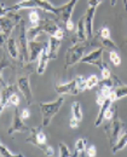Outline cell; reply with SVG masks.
I'll return each mask as SVG.
<instances>
[{
	"label": "cell",
	"instance_id": "1",
	"mask_svg": "<svg viewBox=\"0 0 127 157\" xmlns=\"http://www.w3.org/2000/svg\"><path fill=\"white\" fill-rule=\"evenodd\" d=\"M60 29V27L57 25V23L55 21L50 20V18H45V20H40L38 23L33 24L30 28H28L25 30L27 34V39L28 41H33L39 38V35L42 33H47L51 36Z\"/></svg>",
	"mask_w": 127,
	"mask_h": 157
},
{
	"label": "cell",
	"instance_id": "2",
	"mask_svg": "<svg viewBox=\"0 0 127 157\" xmlns=\"http://www.w3.org/2000/svg\"><path fill=\"white\" fill-rule=\"evenodd\" d=\"M29 9H41L44 12H50L57 15L58 6H53L48 0H21L20 2L9 7V11L16 10H29Z\"/></svg>",
	"mask_w": 127,
	"mask_h": 157
},
{
	"label": "cell",
	"instance_id": "3",
	"mask_svg": "<svg viewBox=\"0 0 127 157\" xmlns=\"http://www.w3.org/2000/svg\"><path fill=\"white\" fill-rule=\"evenodd\" d=\"M64 104V97H60L58 99H56L55 101H50V103H40V111L42 115V127H47L52 118L55 117V115L58 114V111L61 110L62 105Z\"/></svg>",
	"mask_w": 127,
	"mask_h": 157
},
{
	"label": "cell",
	"instance_id": "4",
	"mask_svg": "<svg viewBox=\"0 0 127 157\" xmlns=\"http://www.w3.org/2000/svg\"><path fill=\"white\" fill-rule=\"evenodd\" d=\"M56 92L60 96H64V94H78L80 92L86 91V78L83 76H78L76 78L67 82V83H61L57 85L55 87Z\"/></svg>",
	"mask_w": 127,
	"mask_h": 157
},
{
	"label": "cell",
	"instance_id": "5",
	"mask_svg": "<svg viewBox=\"0 0 127 157\" xmlns=\"http://www.w3.org/2000/svg\"><path fill=\"white\" fill-rule=\"evenodd\" d=\"M125 128V123L119 118L117 116V108L114 105V114H113V118L110 120V123L106 127V137L109 140V144L113 146L116 140L119 139L120 134L122 133V129Z\"/></svg>",
	"mask_w": 127,
	"mask_h": 157
},
{
	"label": "cell",
	"instance_id": "6",
	"mask_svg": "<svg viewBox=\"0 0 127 157\" xmlns=\"http://www.w3.org/2000/svg\"><path fill=\"white\" fill-rule=\"evenodd\" d=\"M88 48V45L85 42H78L74 44L68 51H67V56H65V64L64 68H69L70 65H74L76 63H79L81 58L84 57L86 50Z\"/></svg>",
	"mask_w": 127,
	"mask_h": 157
},
{
	"label": "cell",
	"instance_id": "7",
	"mask_svg": "<svg viewBox=\"0 0 127 157\" xmlns=\"http://www.w3.org/2000/svg\"><path fill=\"white\" fill-rule=\"evenodd\" d=\"M78 0H69L67 4H64L62 6H58V12H57V17L58 20H61L64 23V27L68 32H71L74 29V23L71 21V15L73 11L75 9Z\"/></svg>",
	"mask_w": 127,
	"mask_h": 157
},
{
	"label": "cell",
	"instance_id": "8",
	"mask_svg": "<svg viewBox=\"0 0 127 157\" xmlns=\"http://www.w3.org/2000/svg\"><path fill=\"white\" fill-rule=\"evenodd\" d=\"M21 20V16L15 13L13 11H9L7 15L0 17V28H1V32L4 33V35L6 36V39H9L11 36L13 27L20 24Z\"/></svg>",
	"mask_w": 127,
	"mask_h": 157
},
{
	"label": "cell",
	"instance_id": "9",
	"mask_svg": "<svg viewBox=\"0 0 127 157\" xmlns=\"http://www.w3.org/2000/svg\"><path fill=\"white\" fill-rule=\"evenodd\" d=\"M17 47L22 65H24L28 63V39L25 34V23L23 20L20 22V36L17 39Z\"/></svg>",
	"mask_w": 127,
	"mask_h": 157
},
{
	"label": "cell",
	"instance_id": "10",
	"mask_svg": "<svg viewBox=\"0 0 127 157\" xmlns=\"http://www.w3.org/2000/svg\"><path fill=\"white\" fill-rule=\"evenodd\" d=\"M102 56H103V48H97V50L90 52L88 55L84 56L80 62H81V63H86V64H91V65H96V67L99 68L101 71H102L104 68L108 67L106 63H104Z\"/></svg>",
	"mask_w": 127,
	"mask_h": 157
},
{
	"label": "cell",
	"instance_id": "11",
	"mask_svg": "<svg viewBox=\"0 0 127 157\" xmlns=\"http://www.w3.org/2000/svg\"><path fill=\"white\" fill-rule=\"evenodd\" d=\"M30 131V128L25 124V122L23 121V117L21 116L18 108L16 106V110L13 111V117H12V123L7 131L9 134H13V133H25Z\"/></svg>",
	"mask_w": 127,
	"mask_h": 157
},
{
	"label": "cell",
	"instance_id": "12",
	"mask_svg": "<svg viewBox=\"0 0 127 157\" xmlns=\"http://www.w3.org/2000/svg\"><path fill=\"white\" fill-rule=\"evenodd\" d=\"M46 46H47L46 41H39V40L28 41V62H34L35 59L39 58L41 51Z\"/></svg>",
	"mask_w": 127,
	"mask_h": 157
},
{
	"label": "cell",
	"instance_id": "13",
	"mask_svg": "<svg viewBox=\"0 0 127 157\" xmlns=\"http://www.w3.org/2000/svg\"><path fill=\"white\" fill-rule=\"evenodd\" d=\"M42 126H39V127H33L30 128V137L27 138L25 141L27 143H32L34 146L41 149L42 146L46 144V134L41 131Z\"/></svg>",
	"mask_w": 127,
	"mask_h": 157
},
{
	"label": "cell",
	"instance_id": "14",
	"mask_svg": "<svg viewBox=\"0 0 127 157\" xmlns=\"http://www.w3.org/2000/svg\"><path fill=\"white\" fill-rule=\"evenodd\" d=\"M17 88L22 92L27 105H30L33 103V93H32V88H30V83H29V78L27 75L18 78Z\"/></svg>",
	"mask_w": 127,
	"mask_h": 157
},
{
	"label": "cell",
	"instance_id": "15",
	"mask_svg": "<svg viewBox=\"0 0 127 157\" xmlns=\"http://www.w3.org/2000/svg\"><path fill=\"white\" fill-rule=\"evenodd\" d=\"M16 85H5L1 88L0 92V115L2 114V111L5 110L6 106H9V101H10V97L16 92Z\"/></svg>",
	"mask_w": 127,
	"mask_h": 157
},
{
	"label": "cell",
	"instance_id": "16",
	"mask_svg": "<svg viewBox=\"0 0 127 157\" xmlns=\"http://www.w3.org/2000/svg\"><path fill=\"white\" fill-rule=\"evenodd\" d=\"M94 12H96V7H91L88 6L86 13L84 16L85 21V29H86V34H87V40L92 39L94 35V30H93V18H94Z\"/></svg>",
	"mask_w": 127,
	"mask_h": 157
},
{
	"label": "cell",
	"instance_id": "17",
	"mask_svg": "<svg viewBox=\"0 0 127 157\" xmlns=\"http://www.w3.org/2000/svg\"><path fill=\"white\" fill-rule=\"evenodd\" d=\"M86 40H87V34H86V29H85V21L84 17H81L78 22L76 32H75V39H73V42L74 44L85 42Z\"/></svg>",
	"mask_w": 127,
	"mask_h": 157
},
{
	"label": "cell",
	"instance_id": "18",
	"mask_svg": "<svg viewBox=\"0 0 127 157\" xmlns=\"http://www.w3.org/2000/svg\"><path fill=\"white\" fill-rule=\"evenodd\" d=\"M50 60V56H48V50H47V46L44 48L38 58V68H37V71L38 74H44L45 70H46V67H47V63Z\"/></svg>",
	"mask_w": 127,
	"mask_h": 157
},
{
	"label": "cell",
	"instance_id": "19",
	"mask_svg": "<svg viewBox=\"0 0 127 157\" xmlns=\"http://www.w3.org/2000/svg\"><path fill=\"white\" fill-rule=\"evenodd\" d=\"M60 46H61V40L56 39V38H53V36L50 38L48 42H47V50H48L50 59H55L57 57Z\"/></svg>",
	"mask_w": 127,
	"mask_h": 157
},
{
	"label": "cell",
	"instance_id": "20",
	"mask_svg": "<svg viewBox=\"0 0 127 157\" xmlns=\"http://www.w3.org/2000/svg\"><path fill=\"white\" fill-rule=\"evenodd\" d=\"M111 104H114L113 101H111V99L108 98L102 104V105H99L101 108H99V111H98V116L96 118V121H94V127H98V126H101L102 123H103V120H104V113H106V110L108 108H110L111 106Z\"/></svg>",
	"mask_w": 127,
	"mask_h": 157
},
{
	"label": "cell",
	"instance_id": "21",
	"mask_svg": "<svg viewBox=\"0 0 127 157\" xmlns=\"http://www.w3.org/2000/svg\"><path fill=\"white\" fill-rule=\"evenodd\" d=\"M6 48L11 58H17L18 57V47H17V40L12 36H10L6 41Z\"/></svg>",
	"mask_w": 127,
	"mask_h": 157
},
{
	"label": "cell",
	"instance_id": "22",
	"mask_svg": "<svg viewBox=\"0 0 127 157\" xmlns=\"http://www.w3.org/2000/svg\"><path fill=\"white\" fill-rule=\"evenodd\" d=\"M126 145H127V132H124V133L120 134V137L116 140V143L111 146V152L113 154H116L117 151L122 150Z\"/></svg>",
	"mask_w": 127,
	"mask_h": 157
},
{
	"label": "cell",
	"instance_id": "23",
	"mask_svg": "<svg viewBox=\"0 0 127 157\" xmlns=\"http://www.w3.org/2000/svg\"><path fill=\"white\" fill-rule=\"evenodd\" d=\"M85 152H86V139L80 138V139L76 140V143L74 145V155L73 156H83Z\"/></svg>",
	"mask_w": 127,
	"mask_h": 157
},
{
	"label": "cell",
	"instance_id": "24",
	"mask_svg": "<svg viewBox=\"0 0 127 157\" xmlns=\"http://www.w3.org/2000/svg\"><path fill=\"white\" fill-rule=\"evenodd\" d=\"M71 114H73L71 117H74L75 120H78L79 122L83 121L84 114H83V109H81V105H80L79 101H74V103L71 104Z\"/></svg>",
	"mask_w": 127,
	"mask_h": 157
},
{
	"label": "cell",
	"instance_id": "25",
	"mask_svg": "<svg viewBox=\"0 0 127 157\" xmlns=\"http://www.w3.org/2000/svg\"><path fill=\"white\" fill-rule=\"evenodd\" d=\"M116 99H121L124 97H127V86L126 85H121V86H117V87H114L113 88Z\"/></svg>",
	"mask_w": 127,
	"mask_h": 157
},
{
	"label": "cell",
	"instance_id": "26",
	"mask_svg": "<svg viewBox=\"0 0 127 157\" xmlns=\"http://www.w3.org/2000/svg\"><path fill=\"white\" fill-rule=\"evenodd\" d=\"M99 83V78L97 75H91L90 78H86V88L87 90H92L93 87H97Z\"/></svg>",
	"mask_w": 127,
	"mask_h": 157
},
{
	"label": "cell",
	"instance_id": "27",
	"mask_svg": "<svg viewBox=\"0 0 127 157\" xmlns=\"http://www.w3.org/2000/svg\"><path fill=\"white\" fill-rule=\"evenodd\" d=\"M0 156L2 157H15V156H23L21 154H18V155H16V154H13L12 151H10L2 143H1V140H0Z\"/></svg>",
	"mask_w": 127,
	"mask_h": 157
},
{
	"label": "cell",
	"instance_id": "28",
	"mask_svg": "<svg viewBox=\"0 0 127 157\" xmlns=\"http://www.w3.org/2000/svg\"><path fill=\"white\" fill-rule=\"evenodd\" d=\"M6 67H10V63H9V60L6 59V56L4 55L1 60H0V83H1V86H5V85H6V83L4 82V80H2V71H4V69H5Z\"/></svg>",
	"mask_w": 127,
	"mask_h": 157
},
{
	"label": "cell",
	"instance_id": "29",
	"mask_svg": "<svg viewBox=\"0 0 127 157\" xmlns=\"http://www.w3.org/2000/svg\"><path fill=\"white\" fill-rule=\"evenodd\" d=\"M101 39H102V44H103L104 48L109 50V51H117V45L110 39V38H109V39H103V38H101Z\"/></svg>",
	"mask_w": 127,
	"mask_h": 157
},
{
	"label": "cell",
	"instance_id": "30",
	"mask_svg": "<svg viewBox=\"0 0 127 157\" xmlns=\"http://www.w3.org/2000/svg\"><path fill=\"white\" fill-rule=\"evenodd\" d=\"M58 145H60V155H58V156H61V157L73 156V155H71V152H70V150H69V147H68L64 143H60Z\"/></svg>",
	"mask_w": 127,
	"mask_h": 157
},
{
	"label": "cell",
	"instance_id": "31",
	"mask_svg": "<svg viewBox=\"0 0 127 157\" xmlns=\"http://www.w3.org/2000/svg\"><path fill=\"white\" fill-rule=\"evenodd\" d=\"M109 57H110V60H111V63H113L114 65L117 67V65L121 64V58H120L117 51H110V52H109Z\"/></svg>",
	"mask_w": 127,
	"mask_h": 157
},
{
	"label": "cell",
	"instance_id": "32",
	"mask_svg": "<svg viewBox=\"0 0 127 157\" xmlns=\"http://www.w3.org/2000/svg\"><path fill=\"white\" fill-rule=\"evenodd\" d=\"M40 150H41L42 152L45 154V156H48V157L55 156V151H53L52 146H50V145H47V144H45V145L42 146Z\"/></svg>",
	"mask_w": 127,
	"mask_h": 157
},
{
	"label": "cell",
	"instance_id": "33",
	"mask_svg": "<svg viewBox=\"0 0 127 157\" xmlns=\"http://www.w3.org/2000/svg\"><path fill=\"white\" fill-rule=\"evenodd\" d=\"M29 20H30V22H32V24H35V23H38V22L40 21L39 13H38L37 11H32V12L29 13Z\"/></svg>",
	"mask_w": 127,
	"mask_h": 157
},
{
	"label": "cell",
	"instance_id": "34",
	"mask_svg": "<svg viewBox=\"0 0 127 157\" xmlns=\"http://www.w3.org/2000/svg\"><path fill=\"white\" fill-rule=\"evenodd\" d=\"M9 104L15 105V106H18V104H20V97H18V94H17L16 92L10 97V101H9Z\"/></svg>",
	"mask_w": 127,
	"mask_h": 157
},
{
	"label": "cell",
	"instance_id": "35",
	"mask_svg": "<svg viewBox=\"0 0 127 157\" xmlns=\"http://www.w3.org/2000/svg\"><path fill=\"white\" fill-rule=\"evenodd\" d=\"M99 35H101V38H103V39H109V38H110V30H109V28H106V27L101 28Z\"/></svg>",
	"mask_w": 127,
	"mask_h": 157
},
{
	"label": "cell",
	"instance_id": "36",
	"mask_svg": "<svg viewBox=\"0 0 127 157\" xmlns=\"http://www.w3.org/2000/svg\"><path fill=\"white\" fill-rule=\"evenodd\" d=\"M86 154L88 157H94L97 156V150H96V146L94 145H91L86 149Z\"/></svg>",
	"mask_w": 127,
	"mask_h": 157
},
{
	"label": "cell",
	"instance_id": "37",
	"mask_svg": "<svg viewBox=\"0 0 127 157\" xmlns=\"http://www.w3.org/2000/svg\"><path fill=\"white\" fill-rule=\"evenodd\" d=\"M113 114H114V108H113V109H111V108H108L106 110V113H104V118L110 121V120L113 118Z\"/></svg>",
	"mask_w": 127,
	"mask_h": 157
},
{
	"label": "cell",
	"instance_id": "38",
	"mask_svg": "<svg viewBox=\"0 0 127 157\" xmlns=\"http://www.w3.org/2000/svg\"><path fill=\"white\" fill-rule=\"evenodd\" d=\"M52 36L62 41V40H63V38H64V32L62 30V29H61V28H60V29H58V30H57V32H56V33H55Z\"/></svg>",
	"mask_w": 127,
	"mask_h": 157
},
{
	"label": "cell",
	"instance_id": "39",
	"mask_svg": "<svg viewBox=\"0 0 127 157\" xmlns=\"http://www.w3.org/2000/svg\"><path fill=\"white\" fill-rule=\"evenodd\" d=\"M111 76V71H110V69L106 67L104 68L103 70H102V78H109Z\"/></svg>",
	"mask_w": 127,
	"mask_h": 157
},
{
	"label": "cell",
	"instance_id": "40",
	"mask_svg": "<svg viewBox=\"0 0 127 157\" xmlns=\"http://www.w3.org/2000/svg\"><path fill=\"white\" fill-rule=\"evenodd\" d=\"M103 2V0H88V6L91 7H97Z\"/></svg>",
	"mask_w": 127,
	"mask_h": 157
},
{
	"label": "cell",
	"instance_id": "41",
	"mask_svg": "<svg viewBox=\"0 0 127 157\" xmlns=\"http://www.w3.org/2000/svg\"><path fill=\"white\" fill-rule=\"evenodd\" d=\"M6 41H7L6 36L4 35V33H2V32H0V46H1V47H5Z\"/></svg>",
	"mask_w": 127,
	"mask_h": 157
},
{
	"label": "cell",
	"instance_id": "42",
	"mask_svg": "<svg viewBox=\"0 0 127 157\" xmlns=\"http://www.w3.org/2000/svg\"><path fill=\"white\" fill-rule=\"evenodd\" d=\"M7 12H9V10L5 7V5L4 4H0V17L7 15Z\"/></svg>",
	"mask_w": 127,
	"mask_h": 157
},
{
	"label": "cell",
	"instance_id": "43",
	"mask_svg": "<svg viewBox=\"0 0 127 157\" xmlns=\"http://www.w3.org/2000/svg\"><path fill=\"white\" fill-rule=\"evenodd\" d=\"M70 127L71 128H78L79 127V121L75 120L74 117H71L70 118Z\"/></svg>",
	"mask_w": 127,
	"mask_h": 157
},
{
	"label": "cell",
	"instance_id": "44",
	"mask_svg": "<svg viewBox=\"0 0 127 157\" xmlns=\"http://www.w3.org/2000/svg\"><path fill=\"white\" fill-rule=\"evenodd\" d=\"M21 116L23 118H28V117H29V110H28V109H24V110L22 111Z\"/></svg>",
	"mask_w": 127,
	"mask_h": 157
},
{
	"label": "cell",
	"instance_id": "45",
	"mask_svg": "<svg viewBox=\"0 0 127 157\" xmlns=\"http://www.w3.org/2000/svg\"><path fill=\"white\" fill-rule=\"evenodd\" d=\"M110 5L111 6H115L116 5V0H110Z\"/></svg>",
	"mask_w": 127,
	"mask_h": 157
},
{
	"label": "cell",
	"instance_id": "46",
	"mask_svg": "<svg viewBox=\"0 0 127 157\" xmlns=\"http://www.w3.org/2000/svg\"><path fill=\"white\" fill-rule=\"evenodd\" d=\"M124 1V7H125V10L127 11V0H122Z\"/></svg>",
	"mask_w": 127,
	"mask_h": 157
},
{
	"label": "cell",
	"instance_id": "47",
	"mask_svg": "<svg viewBox=\"0 0 127 157\" xmlns=\"http://www.w3.org/2000/svg\"><path fill=\"white\" fill-rule=\"evenodd\" d=\"M126 42H127V40H126Z\"/></svg>",
	"mask_w": 127,
	"mask_h": 157
}]
</instances>
